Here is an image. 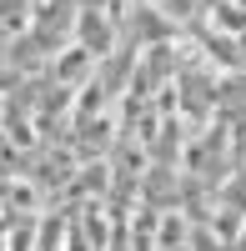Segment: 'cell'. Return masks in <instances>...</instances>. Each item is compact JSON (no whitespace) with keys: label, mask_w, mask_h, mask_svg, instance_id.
Segmentation results:
<instances>
[{"label":"cell","mask_w":246,"mask_h":251,"mask_svg":"<svg viewBox=\"0 0 246 251\" xmlns=\"http://www.w3.org/2000/svg\"><path fill=\"white\" fill-rule=\"evenodd\" d=\"M96 66L91 50H66L60 55V66H55V80H66V86H75V80H86V71Z\"/></svg>","instance_id":"cell-2"},{"label":"cell","mask_w":246,"mask_h":251,"mask_svg":"<svg viewBox=\"0 0 246 251\" xmlns=\"http://www.w3.org/2000/svg\"><path fill=\"white\" fill-rule=\"evenodd\" d=\"M111 35H116V30L106 25V15H91V10L80 15V50L106 55V50H111Z\"/></svg>","instance_id":"cell-1"}]
</instances>
